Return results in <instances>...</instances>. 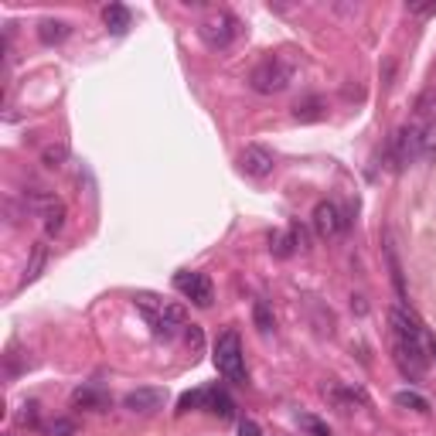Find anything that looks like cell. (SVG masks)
<instances>
[{
	"label": "cell",
	"mask_w": 436,
	"mask_h": 436,
	"mask_svg": "<svg viewBox=\"0 0 436 436\" xmlns=\"http://www.w3.org/2000/svg\"><path fill=\"white\" fill-rule=\"evenodd\" d=\"M344 222L341 212H338V204H331V202H321L317 208H313V229H317V235L321 239H334L338 232H344Z\"/></svg>",
	"instance_id": "6"
},
{
	"label": "cell",
	"mask_w": 436,
	"mask_h": 436,
	"mask_svg": "<svg viewBox=\"0 0 436 436\" xmlns=\"http://www.w3.org/2000/svg\"><path fill=\"white\" fill-rule=\"evenodd\" d=\"M4 436H11V433H4Z\"/></svg>",
	"instance_id": "27"
},
{
	"label": "cell",
	"mask_w": 436,
	"mask_h": 436,
	"mask_svg": "<svg viewBox=\"0 0 436 436\" xmlns=\"http://www.w3.org/2000/svg\"><path fill=\"white\" fill-rule=\"evenodd\" d=\"M409 14H412V17H433L436 14V4H409Z\"/></svg>",
	"instance_id": "24"
},
{
	"label": "cell",
	"mask_w": 436,
	"mask_h": 436,
	"mask_svg": "<svg viewBox=\"0 0 436 436\" xmlns=\"http://www.w3.org/2000/svg\"><path fill=\"white\" fill-rule=\"evenodd\" d=\"M187 341H191V344H202V331H198L194 324L187 327Z\"/></svg>",
	"instance_id": "26"
},
{
	"label": "cell",
	"mask_w": 436,
	"mask_h": 436,
	"mask_svg": "<svg viewBox=\"0 0 436 436\" xmlns=\"http://www.w3.org/2000/svg\"><path fill=\"white\" fill-rule=\"evenodd\" d=\"M65 157H68L65 143H48L45 150H41V164H45V167H51V171H58V167L65 164Z\"/></svg>",
	"instance_id": "14"
},
{
	"label": "cell",
	"mask_w": 436,
	"mask_h": 436,
	"mask_svg": "<svg viewBox=\"0 0 436 436\" xmlns=\"http://www.w3.org/2000/svg\"><path fill=\"white\" fill-rule=\"evenodd\" d=\"M239 167L242 174H249V177H269L273 174V154L266 150V147H246L242 154H239Z\"/></svg>",
	"instance_id": "5"
},
{
	"label": "cell",
	"mask_w": 436,
	"mask_h": 436,
	"mask_svg": "<svg viewBox=\"0 0 436 436\" xmlns=\"http://www.w3.org/2000/svg\"><path fill=\"white\" fill-rule=\"evenodd\" d=\"M252 317H256V327H259L263 334H269V331L276 327L273 311H269V303H266V300H256V303H252Z\"/></svg>",
	"instance_id": "15"
},
{
	"label": "cell",
	"mask_w": 436,
	"mask_h": 436,
	"mask_svg": "<svg viewBox=\"0 0 436 436\" xmlns=\"http://www.w3.org/2000/svg\"><path fill=\"white\" fill-rule=\"evenodd\" d=\"M395 403L405 405V409H416V412H430V403H426L422 395H416V392H399Z\"/></svg>",
	"instance_id": "20"
},
{
	"label": "cell",
	"mask_w": 436,
	"mask_h": 436,
	"mask_svg": "<svg viewBox=\"0 0 436 436\" xmlns=\"http://www.w3.org/2000/svg\"><path fill=\"white\" fill-rule=\"evenodd\" d=\"M327 395L341 405V409H351V405L365 403V395H361L358 389H341V385H331V389H327Z\"/></svg>",
	"instance_id": "13"
},
{
	"label": "cell",
	"mask_w": 436,
	"mask_h": 436,
	"mask_svg": "<svg viewBox=\"0 0 436 436\" xmlns=\"http://www.w3.org/2000/svg\"><path fill=\"white\" fill-rule=\"evenodd\" d=\"M204 409H208V412H215V416H222V420H232V416H235V403L222 389H208Z\"/></svg>",
	"instance_id": "8"
},
{
	"label": "cell",
	"mask_w": 436,
	"mask_h": 436,
	"mask_svg": "<svg viewBox=\"0 0 436 436\" xmlns=\"http://www.w3.org/2000/svg\"><path fill=\"white\" fill-rule=\"evenodd\" d=\"M239 436H263V430H259L252 420H242L239 422Z\"/></svg>",
	"instance_id": "25"
},
{
	"label": "cell",
	"mask_w": 436,
	"mask_h": 436,
	"mask_svg": "<svg viewBox=\"0 0 436 436\" xmlns=\"http://www.w3.org/2000/svg\"><path fill=\"white\" fill-rule=\"evenodd\" d=\"M62 225H65V204H62V202H55V204H51V208L45 212V232H48V235L62 232Z\"/></svg>",
	"instance_id": "16"
},
{
	"label": "cell",
	"mask_w": 436,
	"mask_h": 436,
	"mask_svg": "<svg viewBox=\"0 0 436 436\" xmlns=\"http://www.w3.org/2000/svg\"><path fill=\"white\" fill-rule=\"evenodd\" d=\"M68 31H72V28H68L65 21H51V17H48V21H41V28H38V38H41L45 45H58V41L68 38Z\"/></svg>",
	"instance_id": "11"
},
{
	"label": "cell",
	"mask_w": 436,
	"mask_h": 436,
	"mask_svg": "<svg viewBox=\"0 0 436 436\" xmlns=\"http://www.w3.org/2000/svg\"><path fill=\"white\" fill-rule=\"evenodd\" d=\"M174 286H177L194 307H212L215 290H212V280H208L204 273H177V276H174Z\"/></svg>",
	"instance_id": "4"
},
{
	"label": "cell",
	"mask_w": 436,
	"mask_h": 436,
	"mask_svg": "<svg viewBox=\"0 0 436 436\" xmlns=\"http://www.w3.org/2000/svg\"><path fill=\"white\" fill-rule=\"evenodd\" d=\"M269 249L276 252L280 259H286V256H294L296 252V246H294V239L286 232H276V235H269Z\"/></svg>",
	"instance_id": "17"
},
{
	"label": "cell",
	"mask_w": 436,
	"mask_h": 436,
	"mask_svg": "<svg viewBox=\"0 0 436 436\" xmlns=\"http://www.w3.org/2000/svg\"><path fill=\"white\" fill-rule=\"evenodd\" d=\"M300 426H303V430H307L311 436H331V430H327V422H321L317 416H307V412L300 416Z\"/></svg>",
	"instance_id": "21"
},
{
	"label": "cell",
	"mask_w": 436,
	"mask_h": 436,
	"mask_svg": "<svg viewBox=\"0 0 436 436\" xmlns=\"http://www.w3.org/2000/svg\"><path fill=\"white\" fill-rule=\"evenodd\" d=\"M76 433V422L72 420H55L48 426V436H72Z\"/></svg>",
	"instance_id": "23"
},
{
	"label": "cell",
	"mask_w": 436,
	"mask_h": 436,
	"mask_svg": "<svg viewBox=\"0 0 436 436\" xmlns=\"http://www.w3.org/2000/svg\"><path fill=\"white\" fill-rule=\"evenodd\" d=\"M45 259H48V249H45V246H34L31 263H28V269H24V283H31L34 276L41 273V266H45Z\"/></svg>",
	"instance_id": "19"
},
{
	"label": "cell",
	"mask_w": 436,
	"mask_h": 436,
	"mask_svg": "<svg viewBox=\"0 0 436 436\" xmlns=\"http://www.w3.org/2000/svg\"><path fill=\"white\" fill-rule=\"evenodd\" d=\"M324 99H317V95H311V99H303V103H296L294 106V120H300V123H313V120H324Z\"/></svg>",
	"instance_id": "9"
},
{
	"label": "cell",
	"mask_w": 436,
	"mask_h": 436,
	"mask_svg": "<svg viewBox=\"0 0 436 436\" xmlns=\"http://www.w3.org/2000/svg\"><path fill=\"white\" fill-rule=\"evenodd\" d=\"M389 269H392V283H395V290H399V296H405L403 269H399V259H395V252H392V249H389Z\"/></svg>",
	"instance_id": "22"
},
{
	"label": "cell",
	"mask_w": 436,
	"mask_h": 436,
	"mask_svg": "<svg viewBox=\"0 0 436 436\" xmlns=\"http://www.w3.org/2000/svg\"><path fill=\"white\" fill-rule=\"evenodd\" d=\"M215 368L222 378H229L235 385H246L249 382V375H246V355H242V341H239V334L235 331H222L215 341Z\"/></svg>",
	"instance_id": "1"
},
{
	"label": "cell",
	"mask_w": 436,
	"mask_h": 436,
	"mask_svg": "<svg viewBox=\"0 0 436 436\" xmlns=\"http://www.w3.org/2000/svg\"><path fill=\"white\" fill-rule=\"evenodd\" d=\"M290 82H294V65L286 62L283 55H273V58L259 62L256 68H252V76H249V85L256 89V93H263V95L283 93Z\"/></svg>",
	"instance_id": "2"
},
{
	"label": "cell",
	"mask_w": 436,
	"mask_h": 436,
	"mask_svg": "<svg viewBox=\"0 0 436 436\" xmlns=\"http://www.w3.org/2000/svg\"><path fill=\"white\" fill-rule=\"evenodd\" d=\"M72 403L82 405V409H106L109 399L99 389H78L76 395H72Z\"/></svg>",
	"instance_id": "12"
},
{
	"label": "cell",
	"mask_w": 436,
	"mask_h": 436,
	"mask_svg": "<svg viewBox=\"0 0 436 436\" xmlns=\"http://www.w3.org/2000/svg\"><path fill=\"white\" fill-rule=\"evenodd\" d=\"M202 41L208 48H215V51H222V48H229L239 38V21H235L229 11H215V14H208L202 21Z\"/></svg>",
	"instance_id": "3"
},
{
	"label": "cell",
	"mask_w": 436,
	"mask_h": 436,
	"mask_svg": "<svg viewBox=\"0 0 436 436\" xmlns=\"http://www.w3.org/2000/svg\"><path fill=\"white\" fill-rule=\"evenodd\" d=\"M126 409H133V412H157L160 405H164V392L160 389H137L130 392L123 399Z\"/></svg>",
	"instance_id": "7"
},
{
	"label": "cell",
	"mask_w": 436,
	"mask_h": 436,
	"mask_svg": "<svg viewBox=\"0 0 436 436\" xmlns=\"http://www.w3.org/2000/svg\"><path fill=\"white\" fill-rule=\"evenodd\" d=\"M204 399H208V389L185 392V395H181V403H177V412H191V409H204Z\"/></svg>",
	"instance_id": "18"
},
{
	"label": "cell",
	"mask_w": 436,
	"mask_h": 436,
	"mask_svg": "<svg viewBox=\"0 0 436 436\" xmlns=\"http://www.w3.org/2000/svg\"><path fill=\"white\" fill-rule=\"evenodd\" d=\"M103 21H106V28L113 34H123L130 28V11H126L123 4H109L106 11H103Z\"/></svg>",
	"instance_id": "10"
}]
</instances>
